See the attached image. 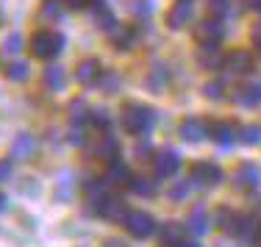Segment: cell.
<instances>
[{
	"label": "cell",
	"mask_w": 261,
	"mask_h": 247,
	"mask_svg": "<svg viewBox=\"0 0 261 247\" xmlns=\"http://www.w3.org/2000/svg\"><path fill=\"white\" fill-rule=\"evenodd\" d=\"M153 125H156V114H153L150 106H145V103H128V106L122 108V128H125L128 133H134V136H147V133L153 131Z\"/></svg>",
	"instance_id": "6da1fadb"
},
{
	"label": "cell",
	"mask_w": 261,
	"mask_h": 247,
	"mask_svg": "<svg viewBox=\"0 0 261 247\" xmlns=\"http://www.w3.org/2000/svg\"><path fill=\"white\" fill-rule=\"evenodd\" d=\"M61 47H64V36H61L59 31L42 28L31 36V53H34L36 59H53V56L61 53Z\"/></svg>",
	"instance_id": "7a4b0ae2"
},
{
	"label": "cell",
	"mask_w": 261,
	"mask_h": 247,
	"mask_svg": "<svg viewBox=\"0 0 261 247\" xmlns=\"http://www.w3.org/2000/svg\"><path fill=\"white\" fill-rule=\"evenodd\" d=\"M125 231L130 233L134 239H147V236H153V231H156V219H153V214H147V211H128V217H125Z\"/></svg>",
	"instance_id": "3957f363"
},
{
	"label": "cell",
	"mask_w": 261,
	"mask_h": 247,
	"mask_svg": "<svg viewBox=\"0 0 261 247\" xmlns=\"http://www.w3.org/2000/svg\"><path fill=\"white\" fill-rule=\"evenodd\" d=\"M189 178H192L195 186L211 189V186H217V183L222 181V170L214 161H195V164H192V170H189Z\"/></svg>",
	"instance_id": "277c9868"
},
{
	"label": "cell",
	"mask_w": 261,
	"mask_h": 247,
	"mask_svg": "<svg viewBox=\"0 0 261 247\" xmlns=\"http://www.w3.org/2000/svg\"><path fill=\"white\" fill-rule=\"evenodd\" d=\"M178 170H181V156L172 147H164V150H159L153 156V172H156V178H172Z\"/></svg>",
	"instance_id": "5b68a950"
},
{
	"label": "cell",
	"mask_w": 261,
	"mask_h": 247,
	"mask_svg": "<svg viewBox=\"0 0 261 247\" xmlns=\"http://www.w3.org/2000/svg\"><path fill=\"white\" fill-rule=\"evenodd\" d=\"M95 214H97V217H103V219H109V222H125L128 206H125V200L109 195V197H103V200L95 206Z\"/></svg>",
	"instance_id": "8992f818"
},
{
	"label": "cell",
	"mask_w": 261,
	"mask_h": 247,
	"mask_svg": "<svg viewBox=\"0 0 261 247\" xmlns=\"http://www.w3.org/2000/svg\"><path fill=\"white\" fill-rule=\"evenodd\" d=\"M195 36L200 45H220V39L225 36V25H222L220 17H208L195 28Z\"/></svg>",
	"instance_id": "52a82bcc"
},
{
	"label": "cell",
	"mask_w": 261,
	"mask_h": 247,
	"mask_svg": "<svg viewBox=\"0 0 261 247\" xmlns=\"http://www.w3.org/2000/svg\"><path fill=\"white\" fill-rule=\"evenodd\" d=\"M95 158H100L106 164L117 161V158H120V139L109 131H100L95 139Z\"/></svg>",
	"instance_id": "ba28073f"
},
{
	"label": "cell",
	"mask_w": 261,
	"mask_h": 247,
	"mask_svg": "<svg viewBox=\"0 0 261 247\" xmlns=\"http://www.w3.org/2000/svg\"><path fill=\"white\" fill-rule=\"evenodd\" d=\"M261 183V170L253 161H245L239 164V170L233 172V186L242 189V192H253Z\"/></svg>",
	"instance_id": "9c48e42d"
},
{
	"label": "cell",
	"mask_w": 261,
	"mask_h": 247,
	"mask_svg": "<svg viewBox=\"0 0 261 247\" xmlns=\"http://www.w3.org/2000/svg\"><path fill=\"white\" fill-rule=\"evenodd\" d=\"M208 136L217 142V145L228 147L239 139V125L231 120H220V122H208Z\"/></svg>",
	"instance_id": "30bf717a"
},
{
	"label": "cell",
	"mask_w": 261,
	"mask_h": 247,
	"mask_svg": "<svg viewBox=\"0 0 261 247\" xmlns=\"http://www.w3.org/2000/svg\"><path fill=\"white\" fill-rule=\"evenodd\" d=\"M178 133H181L184 142H189V145H197V142H203L208 136V122L197 120V117H186L181 122V128H178Z\"/></svg>",
	"instance_id": "8fae6325"
},
{
	"label": "cell",
	"mask_w": 261,
	"mask_h": 247,
	"mask_svg": "<svg viewBox=\"0 0 261 247\" xmlns=\"http://www.w3.org/2000/svg\"><path fill=\"white\" fill-rule=\"evenodd\" d=\"M36 156V136L34 133H17L11 142V158L14 161H28Z\"/></svg>",
	"instance_id": "7c38bea8"
},
{
	"label": "cell",
	"mask_w": 261,
	"mask_h": 247,
	"mask_svg": "<svg viewBox=\"0 0 261 247\" xmlns=\"http://www.w3.org/2000/svg\"><path fill=\"white\" fill-rule=\"evenodd\" d=\"M192 14H195V11H192V0H178V3L170 9V14H167V25L181 31L184 25L192 22Z\"/></svg>",
	"instance_id": "4fadbf2b"
},
{
	"label": "cell",
	"mask_w": 261,
	"mask_h": 247,
	"mask_svg": "<svg viewBox=\"0 0 261 247\" xmlns=\"http://www.w3.org/2000/svg\"><path fill=\"white\" fill-rule=\"evenodd\" d=\"M225 67L228 72H233V75H247V72L253 70V56L247 50H233L225 56Z\"/></svg>",
	"instance_id": "5bb4252c"
},
{
	"label": "cell",
	"mask_w": 261,
	"mask_h": 247,
	"mask_svg": "<svg viewBox=\"0 0 261 247\" xmlns=\"http://www.w3.org/2000/svg\"><path fill=\"white\" fill-rule=\"evenodd\" d=\"M100 75H103V70H100V61H97V59H84L75 67V81L84 84V86L97 84V81H100Z\"/></svg>",
	"instance_id": "9a60e30c"
},
{
	"label": "cell",
	"mask_w": 261,
	"mask_h": 247,
	"mask_svg": "<svg viewBox=\"0 0 261 247\" xmlns=\"http://www.w3.org/2000/svg\"><path fill=\"white\" fill-rule=\"evenodd\" d=\"M197 64H200L203 70H220V67L225 64V56L220 53L217 45H200V50H197Z\"/></svg>",
	"instance_id": "2e32d148"
},
{
	"label": "cell",
	"mask_w": 261,
	"mask_h": 247,
	"mask_svg": "<svg viewBox=\"0 0 261 247\" xmlns=\"http://www.w3.org/2000/svg\"><path fill=\"white\" fill-rule=\"evenodd\" d=\"M211 228V217H208V211L203 206H197V208H192V214H189V219H186V231H192L195 236H203Z\"/></svg>",
	"instance_id": "e0dca14e"
},
{
	"label": "cell",
	"mask_w": 261,
	"mask_h": 247,
	"mask_svg": "<svg viewBox=\"0 0 261 247\" xmlns=\"http://www.w3.org/2000/svg\"><path fill=\"white\" fill-rule=\"evenodd\" d=\"M184 233H186V225H181V222H164L161 225V247L184 244Z\"/></svg>",
	"instance_id": "ac0fdd59"
},
{
	"label": "cell",
	"mask_w": 261,
	"mask_h": 247,
	"mask_svg": "<svg viewBox=\"0 0 261 247\" xmlns=\"http://www.w3.org/2000/svg\"><path fill=\"white\" fill-rule=\"evenodd\" d=\"M106 183L109 186H120V183H128L130 181V170H128V164L125 161H109V167H106Z\"/></svg>",
	"instance_id": "d6986e66"
},
{
	"label": "cell",
	"mask_w": 261,
	"mask_h": 247,
	"mask_svg": "<svg viewBox=\"0 0 261 247\" xmlns=\"http://www.w3.org/2000/svg\"><path fill=\"white\" fill-rule=\"evenodd\" d=\"M64 81H67V75H64V70H61L59 64L45 67V72H42V84H45L50 92H61L64 89Z\"/></svg>",
	"instance_id": "ffe728a7"
},
{
	"label": "cell",
	"mask_w": 261,
	"mask_h": 247,
	"mask_svg": "<svg viewBox=\"0 0 261 247\" xmlns=\"http://www.w3.org/2000/svg\"><path fill=\"white\" fill-rule=\"evenodd\" d=\"M84 192H86V200H89L92 208H95L103 197H109V183H106V178H95V181H86Z\"/></svg>",
	"instance_id": "44dd1931"
},
{
	"label": "cell",
	"mask_w": 261,
	"mask_h": 247,
	"mask_svg": "<svg viewBox=\"0 0 261 247\" xmlns=\"http://www.w3.org/2000/svg\"><path fill=\"white\" fill-rule=\"evenodd\" d=\"M111 42H114L117 50H130L136 42V31L128 28V25H117L114 31H111Z\"/></svg>",
	"instance_id": "7402d4cb"
},
{
	"label": "cell",
	"mask_w": 261,
	"mask_h": 247,
	"mask_svg": "<svg viewBox=\"0 0 261 247\" xmlns=\"http://www.w3.org/2000/svg\"><path fill=\"white\" fill-rule=\"evenodd\" d=\"M167 84H170V72H167V67L164 64H156L150 70V75H147V89L159 95V92L167 89Z\"/></svg>",
	"instance_id": "603a6c76"
},
{
	"label": "cell",
	"mask_w": 261,
	"mask_h": 247,
	"mask_svg": "<svg viewBox=\"0 0 261 247\" xmlns=\"http://www.w3.org/2000/svg\"><path fill=\"white\" fill-rule=\"evenodd\" d=\"M61 14H64V3L61 0H42V6H39L42 22H56V20H61Z\"/></svg>",
	"instance_id": "cb8c5ba5"
},
{
	"label": "cell",
	"mask_w": 261,
	"mask_h": 247,
	"mask_svg": "<svg viewBox=\"0 0 261 247\" xmlns=\"http://www.w3.org/2000/svg\"><path fill=\"white\" fill-rule=\"evenodd\" d=\"M233 100L239 103V106H256V103H261V92L256 84H247V86H239L233 95Z\"/></svg>",
	"instance_id": "d4e9b609"
},
{
	"label": "cell",
	"mask_w": 261,
	"mask_h": 247,
	"mask_svg": "<svg viewBox=\"0 0 261 247\" xmlns=\"http://www.w3.org/2000/svg\"><path fill=\"white\" fill-rule=\"evenodd\" d=\"M128 189L134 195H139V197H150L153 192H156V186H153V181L150 178H145V175H130V181H128Z\"/></svg>",
	"instance_id": "484cf974"
},
{
	"label": "cell",
	"mask_w": 261,
	"mask_h": 247,
	"mask_svg": "<svg viewBox=\"0 0 261 247\" xmlns=\"http://www.w3.org/2000/svg\"><path fill=\"white\" fill-rule=\"evenodd\" d=\"M89 106H86V100H81V97H78V100H72L70 103V120L72 122H75V125H81V122H89Z\"/></svg>",
	"instance_id": "4316f807"
},
{
	"label": "cell",
	"mask_w": 261,
	"mask_h": 247,
	"mask_svg": "<svg viewBox=\"0 0 261 247\" xmlns=\"http://www.w3.org/2000/svg\"><path fill=\"white\" fill-rule=\"evenodd\" d=\"M92 20H95L100 28H106V31H114V28H117L114 14H111V11L106 9V6H97V9H95V14H92Z\"/></svg>",
	"instance_id": "83f0119b"
},
{
	"label": "cell",
	"mask_w": 261,
	"mask_h": 247,
	"mask_svg": "<svg viewBox=\"0 0 261 247\" xmlns=\"http://www.w3.org/2000/svg\"><path fill=\"white\" fill-rule=\"evenodd\" d=\"M89 125H95L97 131H109L111 114H109L106 108H92V111H89Z\"/></svg>",
	"instance_id": "f1b7e54d"
},
{
	"label": "cell",
	"mask_w": 261,
	"mask_h": 247,
	"mask_svg": "<svg viewBox=\"0 0 261 247\" xmlns=\"http://www.w3.org/2000/svg\"><path fill=\"white\" fill-rule=\"evenodd\" d=\"M97 86H100V92H106V95H117L120 92V75L117 72H103Z\"/></svg>",
	"instance_id": "f546056e"
},
{
	"label": "cell",
	"mask_w": 261,
	"mask_h": 247,
	"mask_svg": "<svg viewBox=\"0 0 261 247\" xmlns=\"http://www.w3.org/2000/svg\"><path fill=\"white\" fill-rule=\"evenodd\" d=\"M239 142H242V145H258V142H261V128L258 125L239 128Z\"/></svg>",
	"instance_id": "4dcf8cb0"
},
{
	"label": "cell",
	"mask_w": 261,
	"mask_h": 247,
	"mask_svg": "<svg viewBox=\"0 0 261 247\" xmlns=\"http://www.w3.org/2000/svg\"><path fill=\"white\" fill-rule=\"evenodd\" d=\"M6 78H9V81H25L28 78V64H22V61L9 64L6 67Z\"/></svg>",
	"instance_id": "1f68e13d"
},
{
	"label": "cell",
	"mask_w": 261,
	"mask_h": 247,
	"mask_svg": "<svg viewBox=\"0 0 261 247\" xmlns=\"http://www.w3.org/2000/svg\"><path fill=\"white\" fill-rule=\"evenodd\" d=\"M195 186V183H192V178L189 181H178L175 186L170 189V200H175V203H181V200H186V195H189V189Z\"/></svg>",
	"instance_id": "d6a6232c"
},
{
	"label": "cell",
	"mask_w": 261,
	"mask_h": 247,
	"mask_svg": "<svg viewBox=\"0 0 261 247\" xmlns=\"http://www.w3.org/2000/svg\"><path fill=\"white\" fill-rule=\"evenodd\" d=\"M3 50L9 53V56H17L22 50V36L20 34H11L9 39H6V45H3Z\"/></svg>",
	"instance_id": "836d02e7"
},
{
	"label": "cell",
	"mask_w": 261,
	"mask_h": 247,
	"mask_svg": "<svg viewBox=\"0 0 261 247\" xmlns=\"http://www.w3.org/2000/svg\"><path fill=\"white\" fill-rule=\"evenodd\" d=\"M203 95L208 97V100H222V97H225V92H222V84H206L203 86Z\"/></svg>",
	"instance_id": "e575fe53"
},
{
	"label": "cell",
	"mask_w": 261,
	"mask_h": 247,
	"mask_svg": "<svg viewBox=\"0 0 261 247\" xmlns=\"http://www.w3.org/2000/svg\"><path fill=\"white\" fill-rule=\"evenodd\" d=\"M14 158H0V183L11 181V172H14Z\"/></svg>",
	"instance_id": "d590c367"
},
{
	"label": "cell",
	"mask_w": 261,
	"mask_h": 247,
	"mask_svg": "<svg viewBox=\"0 0 261 247\" xmlns=\"http://www.w3.org/2000/svg\"><path fill=\"white\" fill-rule=\"evenodd\" d=\"M134 11H136V14H150V11H153V0H136Z\"/></svg>",
	"instance_id": "8d00e7d4"
},
{
	"label": "cell",
	"mask_w": 261,
	"mask_h": 247,
	"mask_svg": "<svg viewBox=\"0 0 261 247\" xmlns=\"http://www.w3.org/2000/svg\"><path fill=\"white\" fill-rule=\"evenodd\" d=\"M208 6L217 11V14H225L228 11V0H208Z\"/></svg>",
	"instance_id": "74e56055"
},
{
	"label": "cell",
	"mask_w": 261,
	"mask_h": 247,
	"mask_svg": "<svg viewBox=\"0 0 261 247\" xmlns=\"http://www.w3.org/2000/svg\"><path fill=\"white\" fill-rule=\"evenodd\" d=\"M84 131H81V128L75 125V128H72V131H70V142H72V145H84Z\"/></svg>",
	"instance_id": "f35d334b"
},
{
	"label": "cell",
	"mask_w": 261,
	"mask_h": 247,
	"mask_svg": "<svg viewBox=\"0 0 261 247\" xmlns=\"http://www.w3.org/2000/svg\"><path fill=\"white\" fill-rule=\"evenodd\" d=\"M147 153H150V145H147V142H142V145H136V158H150Z\"/></svg>",
	"instance_id": "ab89813d"
},
{
	"label": "cell",
	"mask_w": 261,
	"mask_h": 247,
	"mask_svg": "<svg viewBox=\"0 0 261 247\" xmlns=\"http://www.w3.org/2000/svg\"><path fill=\"white\" fill-rule=\"evenodd\" d=\"M103 247H128L125 242H120V239H106Z\"/></svg>",
	"instance_id": "60d3db41"
},
{
	"label": "cell",
	"mask_w": 261,
	"mask_h": 247,
	"mask_svg": "<svg viewBox=\"0 0 261 247\" xmlns=\"http://www.w3.org/2000/svg\"><path fill=\"white\" fill-rule=\"evenodd\" d=\"M67 3H70L72 9H86V6H89V0H67Z\"/></svg>",
	"instance_id": "b9f144b4"
},
{
	"label": "cell",
	"mask_w": 261,
	"mask_h": 247,
	"mask_svg": "<svg viewBox=\"0 0 261 247\" xmlns=\"http://www.w3.org/2000/svg\"><path fill=\"white\" fill-rule=\"evenodd\" d=\"M6 206H9V203H6V197L0 195V211H6Z\"/></svg>",
	"instance_id": "7bdbcfd3"
},
{
	"label": "cell",
	"mask_w": 261,
	"mask_h": 247,
	"mask_svg": "<svg viewBox=\"0 0 261 247\" xmlns=\"http://www.w3.org/2000/svg\"><path fill=\"white\" fill-rule=\"evenodd\" d=\"M178 247H200L197 242H184V244H178Z\"/></svg>",
	"instance_id": "ee69618b"
},
{
	"label": "cell",
	"mask_w": 261,
	"mask_h": 247,
	"mask_svg": "<svg viewBox=\"0 0 261 247\" xmlns=\"http://www.w3.org/2000/svg\"><path fill=\"white\" fill-rule=\"evenodd\" d=\"M247 6H253V9H261V0H253V3H247Z\"/></svg>",
	"instance_id": "f6af8a7d"
},
{
	"label": "cell",
	"mask_w": 261,
	"mask_h": 247,
	"mask_svg": "<svg viewBox=\"0 0 261 247\" xmlns=\"http://www.w3.org/2000/svg\"><path fill=\"white\" fill-rule=\"evenodd\" d=\"M256 47H258V53H261V34L256 36Z\"/></svg>",
	"instance_id": "bcb514c9"
},
{
	"label": "cell",
	"mask_w": 261,
	"mask_h": 247,
	"mask_svg": "<svg viewBox=\"0 0 261 247\" xmlns=\"http://www.w3.org/2000/svg\"><path fill=\"white\" fill-rule=\"evenodd\" d=\"M256 86H258V92H261V81H258V84H256Z\"/></svg>",
	"instance_id": "7dc6e473"
},
{
	"label": "cell",
	"mask_w": 261,
	"mask_h": 247,
	"mask_svg": "<svg viewBox=\"0 0 261 247\" xmlns=\"http://www.w3.org/2000/svg\"><path fill=\"white\" fill-rule=\"evenodd\" d=\"M0 22H3V14H0Z\"/></svg>",
	"instance_id": "c3c4849f"
},
{
	"label": "cell",
	"mask_w": 261,
	"mask_h": 247,
	"mask_svg": "<svg viewBox=\"0 0 261 247\" xmlns=\"http://www.w3.org/2000/svg\"><path fill=\"white\" fill-rule=\"evenodd\" d=\"M258 225H261V217H258Z\"/></svg>",
	"instance_id": "681fc988"
}]
</instances>
